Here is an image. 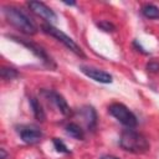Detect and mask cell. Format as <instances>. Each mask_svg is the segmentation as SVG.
<instances>
[{
    "label": "cell",
    "mask_w": 159,
    "mask_h": 159,
    "mask_svg": "<svg viewBox=\"0 0 159 159\" xmlns=\"http://www.w3.org/2000/svg\"><path fill=\"white\" fill-rule=\"evenodd\" d=\"M2 14L7 22L12 25L15 29L21 31L25 35H35L37 32L36 25L32 22V20L21 11V9L15 7V6H2Z\"/></svg>",
    "instance_id": "6da1fadb"
},
{
    "label": "cell",
    "mask_w": 159,
    "mask_h": 159,
    "mask_svg": "<svg viewBox=\"0 0 159 159\" xmlns=\"http://www.w3.org/2000/svg\"><path fill=\"white\" fill-rule=\"evenodd\" d=\"M119 145L125 152L134 153V154L147 153L150 148L148 139L142 133L135 132L134 129H130V128L122 132L119 138Z\"/></svg>",
    "instance_id": "7a4b0ae2"
},
{
    "label": "cell",
    "mask_w": 159,
    "mask_h": 159,
    "mask_svg": "<svg viewBox=\"0 0 159 159\" xmlns=\"http://www.w3.org/2000/svg\"><path fill=\"white\" fill-rule=\"evenodd\" d=\"M41 29H42V31L46 34V35H50L51 37H55L57 41H60L61 43H63L70 51H72L73 53H76L77 56H80V57H86V55L83 53V51H82V48L70 37V36H67L63 31H61L60 29H57V27H55L53 25H50V24H43L42 26H41Z\"/></svg>",
    "instance_id": "3957f363"
},
{
    "label": "cell",
    "mask_w": 159,
    "mask_h": 159,
    "mask_svg": "<svg viewBox=\"0 0 159 159\" xmlns=\"http://www.w3.org/2000/svg\"><path fill=\"white\" fill-rule=\"evenodd\" d=\"M108 112L112 117H114L119 123H122L123 125L128 127V128H134L138 124L137 117L134 116V113L132 111L128 109V107H125L123 103H112L108 107Z\"/></svg>",
    "instance_id": "277c9868"
},
{
    "label": "cell",
    "mask_w": 159,
    "mask_h": 159,
    "mask_svg": "<svg viewBox=\"0 0 159 159\" xmlns=\"http://www.w3.org/2000/svg\"><path fill=\"white\" fill-rule=\"evenodd\" d=\"M16 132L19 133L22 142H25L27 144H36L42 139L41 129L36 125H32V124L19 125V127H16Z\"/></svg>",
    "instance_id": "5b68a950"
},
{
    "label": "cell",
    "mask_w": 159,
    "mask_h": 159,
    "mask_svg": "<svg viewBox=\"0 0 159 159\" xmlns=\"http://www.w3.org/2000/svg\"><path fill=\"white\" fill-rule=\"evenodd\" d=\"M29 9L37 16H40L41 19L46 20L50 25H52L53 22H56L57 20V15L55 14V11L48 7L46 4L41 2V1H29L27 2Z\"/></svg>",
    "instance_id": "8992f818"
},
{
    "label": "cell",
    "mask_w": 159,
    "mask_h": 159,
    "mask_svg": "<svg viewBox=\"0 0 159 159\" xmlns=\"http://www.w3.org/2000/svg\"><path fill=\"white\" fill-rule=\"evenodd\" d=\"M11 39H14L15 41H17L19 43H21V45H24L25 47H27L36 57H39L45 65H47V66H50V67H55V63L52 62V60H51V57L47 55V52L40 46V45H37V43H34V42H31V41H29V40H25V39H20V37H16V36H10Z\"/></svg>",
    "instance_id": "52a82bcc"
},
{
    "label": "cell",
    "mask_w": 159,
    "mask_h": 159,
    "mask_svg": "<svg viewBox=\"0 0 159 159\" xmlns=\"http://www.w3.org/2000/svg\"><path fill=\"white\" fill-rule=\"evenodd\" d=\"M80 70L83 75H86L87 77L92 78L93 81L96 82H99V83H112L113 81V77L103 71V70H99V68H96V67H91V66H80Z\"/></svg>",
    "instance_id": "ba28073f"
},
{
    "label": "cell",
    "mask_w": 159,
    "mask_h": 159,
    "mask_svg": "<svg viewBox=\"0 0 159 159\" xmlns=\"http://www.w3.org/2000/svg\"><path fill=\"white\" fill-rule=\"evenodd\" d=\"M42 93L47 97V99H50V101L56 106V108H57L63 116L68 117V116L72 114V109L70 108V106L67 104L66 99H65L60 93H57V92H55V91H42Z\"/></svg>",
    "instance_id": "9c48e42d"
},
{
    "label": "cell",
    "mask_w": 159,
    "mask_h": 159,
    "mask_svg": "<svg viewBox=\"0 0 159 159\" xmlns=\"http://www.w3.org/2000/svg\"><path fill=\"white\" fill-rule=\"evenodd\" d=\"M81 113L86 120V124H87V128L93 130L96 128V124H97V113H96V109L91 106H84L81 108Z\"/></svg>",
    "instance_id": "30bf717a"
},
{
    "label": "cell",
    "mask_w": 159,
    "mask_h": 159,
    "mask_svg": "<svg viewBox=\"0 0 159 159\" xmlns=\"http://www.w3.org/2000/svg\"><path fill=\"white\" fill-rule=\"evenodd\" d=\"M29 102H30V107H31V109H32V113H34L35 118H36L39 122H43V120L46 119V114H45V111H43V108H42L40 101H39L37 98H35V97H31Z\"/></svg>",
    "instance_id": "8fae6325"
},
{
    "label": "cell",
    "mask_w": 159,
    "mask_h": 159,
    "mask_svg": "<svg viewBox=\"0 0 159 159\" xmlns=\"http://www.w3.org/2000/svg\"><path fill=\"white\" fill-rule=\"evenodd\" d=\"M65 130L70 137H72L77 140H83L84 139V130L77 123H68L66 125Z\"/></svg>",
    "instance_id": "7c38bea8"
},
{
    "label": "cell",
    "mask_w": 159,
    "mask_h": 159,
    "mask_svg": "<svg viewBox=\"0 0 159 159\" xmlns=\"http://www.w3.org/2000/svg\"><path fill=\"white\" fill-rule=\"evenodd\" d=\"M142 14L147 17V19H159V7L155 6L154 4H145L142 7Z\"/></svg>",
    "instance_id": "4fadbf2b"
},
{
    "label": "cell",
    "mask_w": 159,
    "mask_h": 159,
    "mask_svg": "<svg viewBox=\"0 0 159 159\" xmlns=\"http://www.w3.org/2000/svg\"><path fill=\"white\" fill-rule=\"evenodd\" d=\"M19 76V72L15 68H10V67H2L1 68V77L5 81H11L14 78H16Z\"/></svg>",
    "instance_id": "5bb4252c"
},
{
    "label": "cell",
    "mask_w": 159,
    "mask_h": 159,
    "mask_svg": "<svg viewBox=\"0 0 159 159\" xmlns=\"http://www.w3.org/2000/svg\"><path fill=\"white\" fill-rule=\"evenodd\" d=\"M52 143H53V147H55L56 152H58V153H65V154L71 153L70 149L67 148V145H66L61 139H58V138H53V139H52Z\"/></svg>",
    "instance_id": "9a60e30c"
},
{
    "label": "cell",
    "mask_w": 159,
    "mask_h": 159,
    "mask_svg": "<svg viewBox=\"0 0 159 159\" xmlns=\"http://www.w3.org/2000/svg\"><path fill=\"white\" fill-rule=\"evenodd\" d=\"M96 25H97L101 30H103V31H106V32H113V31L116 30V26H114L111 21H108V20H101V21H98Z\"/></svg>",
    "instance_id": "2e32d148"
},
{
    "label": "cell",
    "mask_w": 159,
    "mask_h": 159,
    "mask_svg": "<svg viewBox=\"0 0 159 159\" xmlns=\"http://www.w3.org/2000/svg\"><path fill=\"white\" fill-rule=\"evenodd\" d=\"M147 70L149 72H159V62L157 61H150L149 63H147Z\"/></svg>",
    "instance_id": "e0dca14e"
},
{
    "label": "cell",
    "mask_w": 159,
    "mask_h": 159,
    "mask_svg": "<svg viewBox=\"0 0 159 159\" xmlns=\"http://www.w3.org/2000/svg\"><path fill=\"white\" fill-rule=\"evenodd\" d=\"M133 45H134V46L138 48V51H140L142 53H144V55H147V53H148L147 51H144V50L142 48V46H140V45H138V41H134V42H133Z\"/></svg>",
    "instance_id": "ac0fdd59"
},
{
    "label": "cell",
    "mask_w": 159,
    "mask_h": 159,
    "mask_svg": "<svg viewBox=\"0 0 159 159\" xmlns=\"http://www.w3.org/2000/svg\"><path fill=\"white\" fill-rule=\"evenodd\" d=\"M99 159H119V158L114 157V155H111V154H106V155H102Z\"/></svg>",
    "instance_id": "d6986e66"
},
{
    "label": "cell",
    "mask_w": 159,
    "mask_h": 159,
    "mask_svg": "<svg viewBox=\"0 0 159 159\" xmlns=\"http://www.w3.org/2000/svg\"><path fill=\"white\" fill-rule=\"evenodd\" d=\"M0 153H1V158H0V159H6L7 153L5 152V149H4V148H1V149H0Z\"/></svg>",
    "instance_id": "ffe728a7"
},
{
    "label": "cell",
    "mask_w": 159,
    "mask_h": 159,
    "mask_svg": "<svg viewBox=\"0 0 159 159\" xmlns=\"http://www.w3.org/2000/svg\"><path fill=\"white\" fill-rule=\"evenodd\" d=\"M65 4L66 5H76V2H66V1H65Z\"/></svg>",
    "instance_id": "44dd1931"
}]
</instances>
